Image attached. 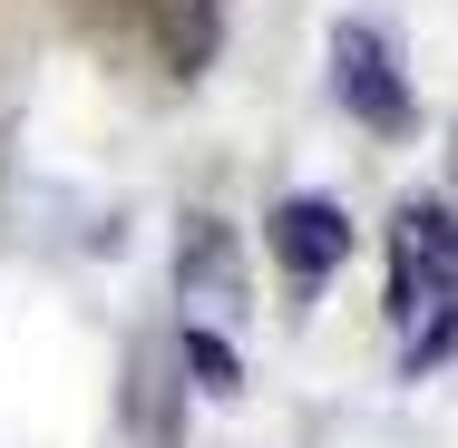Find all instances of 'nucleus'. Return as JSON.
<instances>
[{"instance_id":"1","label":"nucleus","mask_w":458,"mask_h":448,"mask_svg":"<svg viewBox=\"0 0 458 448\" xmlns=\"http://www.w3.org/2000/svg\"><path fill=\"white\" fill-rule=\"evenodd\" d=\"M390 302L400 312H429V302H449L458 283V215L449 205H400V234H390Z\"/></svg>"},{"instance_id":"2","label":"nucleus","mask_w":458,"mask_h":448,"mask_svg":"<svg viewBox=\"0 0 458 448\" xmlns=\"http://www.w3.org/2000/svg\"><path fill=\"white\" fill-rule=\"evenodd\" d=\"M332 89H342V107L361 117L370 137H400V127H410V89H400V69H390L380 30H361V20H342V30H332Z\"/></svg>"},{"instance_id":"6","label":"nucleus","mask_w":458,"mask_h":448,"mask_svg":"<svg viewBox=\"0 0 458 448\" xmlns=\"http://www.w3.org/2000/svg\"><path fill=\"white\" fill-rule=\"evenodd\" d=\"M185 360H195V380H205L215 400H225V390H244V370H234V351H225L215 332H185Z\"/></svg>"},{"instance_id":"3","label":"nucleus","mask_w":458,"mask_h":448,"mask_svg":"<svg viewBox=\"0 0 458 448\" xmlns=\"http://www.w3.org/2000/svg\"><path fill=\"white\" fill-rule=\"evenodd\" d=\"M264 234H274V264L293 283H322V273H342V254H352V215L332 195H283Z\"/></svg>"},{"instance_id":"4","label":"nucleus","mask_w":458,"mask_h":448,"mask_svg":"<svg viewBox=\"0 0 458 448\" xmlns=\"http://www.w3.org/2000/svg\"><path fill=\"white\" fill-rule=\"evenodd\" d=\"M147 30H157V59L176 79H205L215 69V39H225V10L215 0H147Z\"/></svg>"},{"instance_id":"5","label":"nucleus","mask_w":458,"mask_h":448,"mask_svg":"<svg viewBox=\"0 0 458 448\" xmlns=\"http://www.w3.org/2000/svg\"><path fill=\"white\" fill-rule=\"evenodd\" d=\"M185 292L195 302H234V254H225V234H215V215H195L185 224Z\"/></svg>"}]
</instances>
